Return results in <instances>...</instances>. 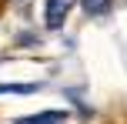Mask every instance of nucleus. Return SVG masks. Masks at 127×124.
<instances>
[{
  "mask_svg": "<svg viewBox=\"0 0 127 124\" xmlns=\"http://www.w3.org/2000/svg\"><path fill=\"white\" fill-rule=\"evenodd\" d=\"M37 84H0V94H33Z\"/></svg>",
  "mask_w": 127,
  "mask_h": 124,
  "instance_id": "obj_4",
  "label": "nucleus"
},
{
  "mask_svg": "<svg viewBox=\"0 0 127 124\" xmlns=\"http://www.w3.org/2000/svg\"><path fill=\"white\" fill-rule=\"evenodd\" d=\"M13 124H67L64 111H44V114H30V118H20Z\"/></svg>",
  "mask_w": 127,
  "mask_h": 124,
  "instance_id": "obj_2",
  "label": "nucleus"
},
{
  "mask_svg": "<svg viewBox=\"0 0 127 124\" xmlns=\"http://www.w3.org/2000/svg\"><path fill=\"white\" fill-rule=\"evenodd\" d=\"M70 7H74V0H47V10H44V17H47V27H50V30L64 27V20H67Z\"/></svg>",
  "mask_w": 127,
  "mask_h": 124,
  "instance_id": "obj_1",
  "label": "nucleus"
},
{
  "mask_svg": "<svg viewBox=\"0 0 127 124\" xmlns=\"http://www.w3.org/2000/svg\"><path fill=\"white\" fill-rule=\"evenodd\" d=\"M80 3H84V10H87L90 17H100V13L110 10V0H80Z\"/></svg>",
  "mask_w": 127,
  "mask_h": 124,
  "instance_id": "obj_3",
  "label": "nucleus"
}]
</instances>
